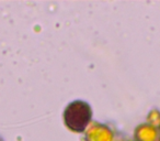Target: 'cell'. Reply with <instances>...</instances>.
Listing matches in <instances>:
<instances>
[{"label": "cell", "instance_id": "277c9868", "mask_svg": "<svg viewBox=\"0 0 160 141\" xmlns=\"http://www.w3.org/2000/svg\"><path fill=\"white\" fill-rule=\"evenodd\" d=\"M146 122L150 123V125L152 126H156V127H158V126L160 125V111L157 109H152L149 111L148 116H147V121Z\"/></svg>", "mask_w": 160, "mask_h": 141}, {"label": "cell", "instance_id": "ba28073f", "mask_svg": "<svg viewBox=\"0 0 160 141\" xmlns=\"http://www.w3.org/2000/svg\"><path fill=\"white\" fill-rule=\"evenodd\" d=\"M159 141H160V140H159Z\"/></svg>", "mask_w": 160, "mask_h": 141}, {"label": "cell", "instance_id": "8992f818", "mask_svg": "<svg viewBox=\"0 0 160 141\" xmlns=\"http://www.w3.org/2000/svg\"><path fill=\"white\" fill-rule=\"evenodd\" d=\"M0 141H1V140H0Z\"/></svg>", "mask_w": 160, "mask_h": 141}, {"label": "cell", "instance_id": "3957f363", "mask_svg": "<svg viewBox=\"0 0 160 141\" xmlns=\"http://www.w3.org/2000/svg\"><path fill=\"white\" fill-rule=\"evenodd\" d=\"M160 131L158 127L148 122L139 123L134 130V141H159Z\"/></svg>", "mask_w": 160, "mask_h": 141}, {"label": "cell", "instance_id": "7a4b0ae2", "mask_svg": "<svg viewBox=\"0 0 160 141\" xmlns=\"http://www.w3.org/2000/svg\"><path fill=\"white\" fill-rule=\"evenodd\" d=\"M114 132L108 125L94 121L85 131V141H114Z\"/></svg>", "mask_w": 160, "mask_h": 141}, {"label": "cell", "instance_id": "6da1fadb", "mask_svg": "<svg viewBox=\"0 0 160 141\" xmlns=\"http://www.w3.org/2000/svg\"><path fill=\"white\" fill-rule=\"evenodd\" d=\"M62 119L67 129L75 133H85L92 122V108L85 100H73L64 109Z\"/></svg>", "mask_w": 160, "mask_h": 141}, {"label": "cell", "instance_id": "5b68a950", "mask_svg": "<svg viewBox=\"0 0 160 141\" xmlns=\"http://www.w3.org/2000/svg\"><path fill=\"white\" fill-rule=\"evenodd\" d=\"M158 129H159V131H160V125H159V126H158Z\"/></svg>", "mask_w": 160, "mask_h": 141}, {"label": "cell", "instance_id": "52a82bcc", "mask_svg": "<svg viewBox=\"0 0 160 141\" xmlns=\"http://www.w3.org/2000/svg\"><path fill=\"white\" fill-rule=\"evenodd\" d=\"M133 141H134V140H133Z\"/></svg>", "mask_w": 160, "mask_h": 141}]
</instances>
